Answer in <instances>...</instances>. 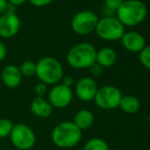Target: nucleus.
I'll return each mask as SVG.
<instances>
[{
    "instance_id": "obj_25",
    "label": "nucleus",
    "mask_w": 150,
    "mask_h": 150,
    "mask_svg": "<svg viewBox=\"0 0 150 150\" xmlns=\"http://www.w3.org/2000/svg\"><path fill=\"white\" fill-rule=\"evenodd\" d=\"M35 7H45L53 2V0H28Z\"/></svg>"
},
{
    "instance_id": "obj_23",
    "label": "nucleus",
    "mask_w": 150,
    "mask_h": 150,
    "mask_svg": "<svg viewBox=\"0 0 150 150\" xmlns=\"http://www.w3.org/2000/svg\"><path fill=\"white\" fill-rule=\"evenodd\" d=\"M47 87L48 86L45 85L44 83H41V82L37 83V85L35 86V93L37 95L36 97H43L46 94V92H47Z\"/></svg>"
},
{
    "instance_id": "obj_18",
    "label": "nucleus",
    "mask_w": 150,
    "mask_h": 150,
    "mask_svg": "<svg viewBox=\"0 0 150 150\" xmlns=\"http://www.w3.org/2000/svg\"><path fill=\"white\" fill-rule=\"evenodd\" d=\"M83 150H109V147L103 139L91 138L85 143Z\"/></svg>"
},
{
    "instance_id": "obj_26",
    "label": "nucleus",
    "mask_w": 150,
    "mask_h": 150,
    "mask_svg": "<svg viewBox=\"0 0 150 150\" xmlns=\"http://www.w3.org/2000/svg\"><path fill=\"white\" fill-rule=\"evenodd\" d=\"M6 55H7V48L4 42L0 40V62L5 59Z\"/></svg>"
},
{
    "instance_id": "obj_21",
    "label": "nucleus",
    "mask_w": 150,
    "mask_h": 150,
    "mask_svg": "<svg viewBox=\"0 0 150 150\" xmlns=\"http://www.w3.org/2000/svg\"><path fill=\"white\" fill-rule=\"evenodd\" d=\"M139 60L141 64L147 69H150V45L145 46L140 52H139Z\"/></svg>"
},
{
    "instance_id": "obj_4",
    "label": "nucleus",
    "mask_w": 150,
    "mask_h": 150,
    "mask_svg": "<svg viewBox=\"0 0 150 150\" xmlns=\"http://www.w3.org/2000/svg\"><path fill=\"white\" fill-rule=\"evenodd\" d=\"M97 50L92 44L82 42L69 48L67 53V61L69 67L76 69H89L96 62Z\"/></svg>"
},
{
    "instance_id": "obj_1",
    "label": "nucleus",
    "mask_w": 150,
    "mask_h": 150,
    "mask_svg": "<svg viewBox=\"0 0 150 150\" xmlns=\"http://www.w3.org/2000/svg\"><path fill=\"white\" fill-rule=\"evenodd\" d=\"M81 139L82 131L69 120L57 124L51 132V141L58 148H73L79 144Z\"/></svg>"
},
{
    "instance_id": "obj_19",
    "label": "nucleus",
    "mask_w": 150,
    "mask_h": 150,
    "mask_svg": "<svg viewBox=\"0 0 150 150\" xmlns=\"http://www.w3.org/2000/svg\"><path fill=\"white\" fill-rule=\"evenodd\" d=\"M20 71L23 77L31 78L36 76V62L32 60H26L20 65Z\"/></svg>"
},
{
    "instance_id": "obj_9",
    "label": "nucleus",
    "mask_w": 150,
    "mask_h": 150,
    "mask_svg": "<svg viewBox=\"0 0 150 150\" xmlns=\"http://www.w3.org/2000/svg\"><path fill=\"white\" fill-rule=\"evenodd\" d=\"M73 98L74 92L71 88L67 87L61 83H58L52 86V88L48 92L47 100L53 108L62 109L71 104Z\"/></svg>"
},
{
    "instance_id": "obj_11",
    "label": "nucleus",
    "mask_w": 150,
    "mask_h": 150,
    "mask_svg": "<svg viewBox=\"0 0 150 150\" xmlns=\"http://www.w3.org/2000/svg\"><path fill=\"white\" fill-rule=\"evenodd\" d=\"M98 90L97 83L93 78L84 77L77 82L75 87V93L77 97L83 102H89L93 100Z\"/></svg>"
},
{
    "instance_id": "obj_28",
    "label": "nucleus",
    "mask_w": 150,
    "mask_h": 150,
    "mask_svg": "<svg viewBox=\"0 0 150 150\" xmlns=\"http://www.w3.org/2000/svg\"><path fill=\"white\" fill-rule=\"evenodd\" d=\"M8 5L9 3L7 2V0H0V16L7 11Z\"/></svg>"
},
{
    "instance_id": "obj_8",
    "label": "nucleus",
    "mask_w": 150,
    "mask_h": 150,
    "mask_svg": "<svg viewBox=\"0 0 150 150\" xmlns=\"http://www.w3.org/2000/svg\"><path fill=\"white\" fill-rule=\"evenodd\" d=\"M98 23L97 16L91 10H81L73 16L71 21V30L78 35H89L95 31Z\"/></svg>"
},
{
    "instance_id": "obj_24",
    "label": "nucleus",
    "mask_w": 150,
    "mask_h": 150,
    "mask_svg": "<svg viewBox=\"0 0 150 150\" xmlns=\"http://www.w3.org/2000/svg\"><path fill=\"white\" fill-rule=\"evenodd\" d=\"M89 69H90V73L92 74V76H94V77H99V76H101V74L103 73V67H101V65H99L97 62L93 63Z\"/></svg>"
},
{
    "instance_id": "obj_10",
    "label": "nucleus",
    "mask_w": 150,
    "mask_h": 150,
    "mask_svg": "<svg viewBox=\"0 0 150 150\" xmlns=\"http://www.w3.org/2000/svg\"><path fill=\"white\" fill-rule=\"evenodd\" d=\"M21 20L16 11H6L0 16V37L3 39L13 38L20 32Z\"/></svg>"
},
{
    "instance_id": "obj_22",
    "label": "nucleus",
    "mask_w": 150,
    "mask_h": 150,
    "mask_svg": "<svg viewBox=\"0 0 150 150\" xmlns=\"http://www.w3.org/2000/svg\"><path fill=\"white\" fill-rule=\"evenodd\" d=\"M122 2H124V0H104L105 7L110 10H115V11L122 5Z\"/></svg>"
},
{
    "instance_id": "obj_12",
    "label": "nucleus",
    "mask_w": 150,
    "mask_h": 150,
    "mask_svg": "<svg viewBox=\"0 0 150 150\" xmlns=\"http://www.w3.org/2000/svg\"><path fill=\"white\" fill-rule=\"evenodd\" d=\"M1 80L4 85L9 89L18 88L23 80L20 67L14 64H8L4 67L1 71Z\"/></svg>"
},
{
    "instance_id": "obj_2",
    "label": "nucleus",
    "mask_w": 150,
    "mask_h": 150,
    "mask_svg": "<svg viewBox=\"0 0 150 150\" xmlns=\"http://www.w3.org/2000/svg\"><path fill=\"white\" fill-rule=\"evenodd\" d=\"M146 16L147 6L141 0H126L117 10V18L127 27L138 26Z\"/></svg>"
},
{
    "instance_id": "obj_29",
    "label": "nucleus",
    "mask_w": 150,
    "mask_h": 150,
    "mask_svg": "<svg viewBox=\"0 0 150 150\" xmlns=\"http://www.w3.org/2000/svg\"><path fill=\"white\" fill-rule=\"evenodd\" d=\"M27 0H7V2L10 4V5L14 6V7H16V6H20V5H23V4L26 2Z\"/></svg>"
},
{
    "instance_id": "obj_17",
    "label": "nucleus",
    "mask_w": 150,
    "mask_h": 150,
    "mask_svg": "<svg viewBox=\"0 0 150 150\" xmlns=\"http://www.w3.org/2000/svg\"><path fill=\"white\" fill-rule=\"evenodd\" d=\"M140 106L141 103L137 97L128 95V96L122 97L119 107L124 112L128 113V115H133V113L138 112L139 109H140Z\"/></svg>"
},
{
    "instance_id": "obj_16",
    "label": "nucleus",
    "mask_w": 150,
    "mask_h": 150,
    "mask_svg": "<svg viewBox=\"0 0 150 150\" xmlns=\"http://www.w3.org/2000/svg\"><path fill=\"white\" fill-rule=\"evenodd\" d=\"M94 115L88 109H81L74 117L73 122L80 129L81 131L88 130L94 124Z\"/></svg>"
},
{
    "instance_id": "obj_6",
    "label": "nucleus",
    "mask_w": 150,
    "mask_h": 150,
    "mask_svg": "<svg viewBox=\"0 0 150 150\" xmlns=\"http://www.w3.org/2000/svg\"><path fill=\"white\" fill-rule=\"evenodd\" d=\"M97 36L105 41H117L125 34V26L113 16H105L98 20L96 29Z\"/></svg>"
},
{
    "instance_id": "obj_30",
    "label": "nucleus",
    "mask_w": 150,
    "mask_h": 150,
    "mask_svg": "<svg viewBox=\"0 0 150 150\" xmlns=\"http://www.w3.org/2000/svg\"><path fill=\"white\" fill-rule=\"evenodd\" d=\"M148 125H149V127H150V115H149V117H148Z\"/></svg>"
},
{
    "instance_id": "obj_13",
    "label": "nucleus",
    "mask_w": 150,
    "mask_h": 150,
    "mask_svg": "<svg viewBox=\"0 0 150 150\" xmlns=\"http://www.w3.org/2000/svg\"><path fill=\"white\" fill-rule=\"evenodd\" d=\"M120 40H122V44L125 47V49H127L130 52H133V53L140 52L146 46L144 37L137 32L125 33Z\"/></svg>"
},
{
    "instance_id": "obj_14",
    "label": "nucleus",
    "mask_w": 150,
    "mask_h": 150,
    "mask_svg": "<svg viewBox=\"0 0 150 150\" xmlns=\"http://www.w3.org/2000/svg\"><path fill=\"white\" fill-rule=\"evenodd\" d=\"M30 110L39 119H48L53 112V107L44 97H35L30 104Z\"/></svg>"
},
{
    "instance_id": "obj_3",
    "label": "nucleus",
    "mask_w": 150,
    "mask_h": 150,
    "mask_svg": "<svg viewBox=\"0 0 150 150\" xmlns=\"http://www.w3.org/2000/svg\"><path fill=\"white\" fill-rule=\"evenodd\" d=\"M36 76L41 83L54 86L62 79L63 67L57 58L45 56L36 62Z\"/></svg>"
},
{
    "instance_id": "obj_5",
    "label": "nucleus",
    "mask_w": 150,
    "mask_h": 150,
    "mask_svg": "<svg viewBox=\"0 0 150 150\" xmlns=\"http://www.w3.org/2000/svg\"><path fill=\"white\" fill-rule=\"evenodd\" d=\"M9 139L13 147L18 150H30L36 144V134L34 130L24 122L14 124Z\"/></svg>"
},
{
    "instance_id": "obj_20",
    "label": "nucleus",
    "mask_w": 150,
    "mask_h": 150,
    "mask_svg": "<svg viewBox=\"0 0 150 150\" xmlns=\"http://www.w3.org/2000/svg\"><path fill=\"white\" fill-rule=\"evenodd\" d=\"M13 125L14 124L10 120L5 119V117L0 119V139L9 137Z\"/></svg>"
},
{
    "instance_id": "obj_27",
    "label": "nucleus",
    "mask_w": 150,
    "mask_h": 150,
    "mask_svg": "<svg viewBox=\"0 0 150 150\" xmlns=\"http://www.w3.org/2000/svg\"><path fill=\"white\" fill-rule=\"evenodd\" d=\"M74 78L71 76H63L62 79H61V84H63L67 87L71 88V86L74 85Z\"/></svg>"
},
{
    "instance_id": "obj_15",
    "label": "nucleus",
    "mask_w": 150,
    "mask_h": 150,
    "mask_svg": "<svg viewBox=\"0 0 150 150\" xmlns=\"http://www.w3.org/2000/svg\"><path fill=\"white\" fill-rule=\"evenodd\" d=\"M117 54L112 48L103 47L97 51L96 54V62L104 69L113 65L117 61Z\"/></svg>"
},
{
    "instance_id": "obj_31",
    "label": "nucleus",
    "mask_w": 150,
    "mask_h": 150,
    "mask_svg": "<svg viewBox=\"0 0 150 150\" xmlns=\"http://www.w3.org/2000/svg\"><path fill=\"white\" fill-rule=\"evenodd\" d=\"M112 150H120V149H112Z\"/></svg>"
},
{
    "instance_id": "obj_7",
    "label": "nucleus",
    "mask_w": 150,
    "mask_h": 150,
    "mask_svg": "<svg viewBox=\"0 0 150 150\" xmlns=\"http://www.w3.org/2000/svg\"><path fill=\"white\" fill-rule=\"evenodd\" d=\"M122 97V92L119 88L107 85L98 88L93 100L95 101L99 108L110 110V109H115L120 106Z\"/></svg>"
}]
</instances>
